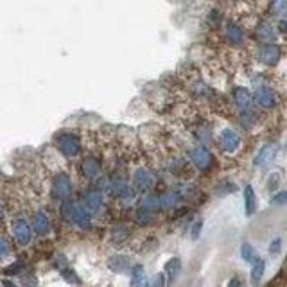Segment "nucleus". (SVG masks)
<instances>
[{"label": "nucleus", "instance_id": "obj_1", "mask_svg": "<svg viewBox=\"0 0 287 287\" xmlns=\"http://www.w3.org/2000/svg\"><path fill=\"white\" fill-rule=\"evenodd\" d=\"M59 216H61L63 221H66L68 225L81 230V232L92 230V213L83 206V203L66 199L59 206Z\"/></svg>", "mask_w": 287, "mask_h": 287}, {"label": "nucleus", "instance_id": "obj_2", "mask_svg": "<svg viewBox=\"0 0 287 287\" xmlns=\"http://www.w3.org/2000/svg\"><path fill=\"white\" fill-rule=\"evenodd\" d=\"M54 144L65 158H78V156L81 155V149H83L81 138L72 131L58 133L54 138Z\"/></svg>", "mask_w": 287, "mask_h": 287}, {"label": "nucleus", "instance_id": "obj_3", "mask_svg": "<svg viewBox=\"0 0 287 287\" xmlns=\"http://www.w3.org/2000/svg\"><path fill=\"white\" fill-rule=\"evenodd\" d=\"M51 194L58 201H66L72 194V180H70V174L66 171H58V173L52 176L51 181Z\"/></svg>", "mask_w": 287, "mask_h": 287}, {"label": "nucleus", "instance_id": "obj_4", "mask_svg": "<svg viewBox=\"0 0 287 287\" xmlns=\"http://www.w3.org/2000/svg\"><path fill=\"white\" fill-rule=\"evenodd\" d=\"M11 233H13V239L16 241V244H20V246H29L31 241H33L34 230L26 218H15L11 221Z\"/></svg>", "mask_w": 287, "mask_h": 287}, {"label": "nucleus", "instance_id": "obj_5", "mask_svg": "<svg viewBox=\"0 0 287 287\" xmlns=\"http://www.w3.org/2000/svg\"><path fill=\"white\" fill-rule=\"evenodd\" d=\"M83 206L92 216H99L104 210V192L101 188H90L83 194Z\"/></svg>", "mask_w": 287, "mask_h": 287}, {"label": "nucleus", "instance_id": "obj_6", "mask_svg": "<svg viewBox=\"0 0 287 287\" xmlns=\"http://www.w3.org/2000/svg\"><path fill=\"white\" fill-rule=\"evenodd\" d=\"M108 192L117 201H129V199H133V187L121 176H115L108 181Z\"/></svg>", "mask_w": 287, "mask_h": 287}, {"label": "nucleus", "instance_id": "obj_7", "mask_svg": "<svg viewBox=\"0 0 287 287\" xmlns=\"http://www.w3.org/2000/svg\"><path fill=\"white\" fill-rule=\"evenodd\" d=\"M79 171H81L83 178H86V180H97L103 173V163L97 156H85L79 163Z\"/></svg>", "mask_w": 287, "mask_h": 287}, {"label": "nucleus", "instance_id": "obj_8", "mask_svg": "<svg viewBox=\"0 0 287 287\" xmlns=\"http://www.w3.org/2000/svg\"><path fill=\"white\" fill-rule=\"evenodd\" d=\"M155 183H156V178L151 171L140 167V169H136L135 173H133V187L138 188V190H144V192L151 190V188L155 187Z\"/></svg>", "mask_w": 287, "mask_h": 287}, {"label": "nucleus", "instance_id": "obj_9", "mask_svg": "<svg viewBox=\"0 0 287 287\" xmlns=\"http://www.w3.org/2000/svg\"><path fill=\"white\" fill-rule=\"evenodd\" d=\"M31 226H33L34 233L40 237H45L51 233V218L47 216V212L45 210H36V212L33 213V218H31Z\"/></svg>", "mask_w": 287, "mask_h": 287}, {"label": "nucleus", "instance_id": "obj_10", "mask_svg": "<svg viewBox=\"0 0 287 287\" xmlns=\"http://www.w3.org/2000/svg\"><path fill=\"white\" fill-rule=\"evenodd\" d=\"M253 101L264 110H269L276 104V93L273 92V88H269L268 85H260L257 90H255Z\"/></svg>", "mask_w": 287, "mask_h": 287}, {"label": "nucleus", "instance_id": "obj_11", "mask_svg": "<svg viewBox=\"0 0 287 287\" xmlns=\"http://www.w3.org/2000/svg\"><path fill=\"white\" fill-rule=\"evenodd\" d=\"M212 153L206 148H194L190 151V162L199 171H208L210 165H212Z\"/></svg>", "mask_w": 287, "mask_h": 287}, {"label": "nucleus", "instance_id": "obj_12", "mask_svg": "<svg viewBox=\"0 0 287 287\" xmlns=\"http://www.w3.org/2000/svg\"><path fill=\"white\" fill-rule=\"evenodd\" d=\"M219 146H221L223 151L235 153L241 146V136L233 129H223L221 135H219Z\"/></svg>", "mask_w": 287, "mask_h": 287}, {"label": "nucleus", "instance_id": "obj_13", "mask_svg": "<svg viewBox=\"0 0 287 287\" xmlns=\"http://www.w3.org/2000/svg\"><path fill=\"white\" fill-rule=\"evenodd\" d=\"M276 153H278V144L271 142V144H266L264 148L257 153L255 156V165L257 167H266L276 158Z\"/></svg>", "mask_w": 287, "mask_h": 287}, {"label": "nucleus", "instance_id": "obj_14", "mask_svg": "<svg viewBox=\"0 0 287 287\" xmlns=\"http://www.w3.org/2000/svg\"><path fill=\"white\" fill-rule=\"evenodd\" d=\"M258 61H262L264 65H276L282 56V51H280L278 45H264V47L258 49Z\"/></svg>", "mask_w": 287, "mask_h": 287}, {"label": "nucleus", "instance_id": "obj_15", "mask_svg": "<svg viewBox=\"0 0 287 287\" xmlns=\"http://www.w3.org/2000/svg\"><path fill=\"white\" fill-rule=\"evenodd\" d=\"M233 101H235L237 108H239L243 113L251 111V106H253V95H251V92L248 88L239 86V88L233 90Z\"/></svg>", "mask_w": 287, "mask_h": 287}, {"label": "nucleus", "instance_id": "obj_16", "mask_svg": "<svg viewBox=\"0 0 287 287\" xmlns=\"http://www.w3.org/2000/svg\"><path fill=\"white\" fill-rule=\"evenodd\" d=\"M225 40L230 45H243L244 43V31L235 22H228L225 26Z\"/></svg>", "mask_w": 287, "mask_h": 287}, {"label": "nucleus", "instance_id": "obj_17", "mask_svg": "<svg viewBox=\"0 0 287 287\" xmlns=\"http://www.w3.org/2000/svg\"><path fill=\"white\" fill-rule=\"evenodd\" d=\"M108 268L113 273H128L133 269V264L124 255H115V257H110V260H108Z\"/></svg>", "mask_w": 287, "mask_h": 287}, {"label": "nucleus", "instance_id": "obj_18", "mask_svg": "<svg viewBox=\"0 0 287 287\" xmlns=\"http://www.w3.org/2000/svg\"><path fill=\"white\" fill-rule=\"evenodd\" d=\"M138 208L155 218V213L162 208V205H160V196H155V194L144 196L142 201H140V205H138Z\"/></svg>", "mask_w": 287, "mask_h": 287}, {"label": "nucleus", "instance_id": "obj_19", "mask_svg": "<svg viewBox=\"0 0 287 287\" xmlns=\"http://www.w3.org/2000/svg\"><path fill=\"white\" fill-rule=\"evenodd\" d=\"M181 273V260L178 257H173L171 260L165 262V268H163V276H165V282L173 283L178 278V275Z\"/></svg>", "mask_w": 287, "mask_h": 287}, {"label": "nucleus", "instance_id": "obj_20", "mask_svg": "<svg viewBox=\"0 0 287 287\" xmlns=\"http://www.w3.org/2000/svg\"><path fill=\"white\" fill-rule=\"evenodd\" d=\"M257 40L258 41H262V43H268V45H271L273 41L276 40V31H275V27L271 26V23H268V22H262V23H258V27H257Z\"/></svg>", "mask_w": 287, "mask_h": 287}, {"label": "nucleus", "instance_id": "obj_21", "mask_svg": "<svg viewBox=\"0 0 287 287\" xmlns=\"http://www.w3.org/2000/svg\"><path fill=\"white\" fill-rule=\"evenodd\" d=\"M110 239H111V243H113V246H122V244H124L126 241L129 239V230H128V226H124V225H115L113 228H111Z\"/></svg>", "mask_w": 287, "mask_h": 287}, {"label": "nucleus", "instance_id": "obj_22", "mask_svg": "<svg viewBox=\"0 0 287 287\" xmlns=\"http://www.w3.org/2000/svg\"><path fill=\"white\" fill-rule=\"evenodd\" d=\"M244 206H246V216H253L257 210V196L251 185L244 187Z\"/></svg>", "mask_w": 287, "mask_h": 287}, {"label": "nucleus", "instance_id": "obj_23", "mask_svg": "<svg viewBox=\"0 0 287 287\" xmlns=\"http://www.w3.org/2000/svg\"><path fill=\"white\" fill-rule=\"evenodd\" d=\"M148 278L142 266H133L131 269V287H148Z\"/></svg>", "mask_w": 287, "mask_h": 287}, {"label": "nucleus", "instance_id": "obj_24", "mask_svg": "<svg viewBox=\"0 0 287 287\" xmlns=\"http://www.w3.org/2000/svg\"><path fill=\"white\" fill-rule=\"evenodd\" d=\"M264 269H266V262L262 260V258H258L253 264V268H251V283H253V285H258V283H260L262 276H264Z\"/></svg>", "mask_w": 287, "mask_h": 287}, {"label": "nucleus", "instance_id": "obj_25", "mask_svg": "<svg viewBox=\"0 0 287 287\" xmlns=\"http://www.w3.org/2000/svg\"><path fill=\"white\" fill-rule=\"evenodd\" d=\"M241 255H243L244 260L250 262V264H255V262L258 260V255H257V251H255V248L248 243H244L243 246H241Z\"/></svg>", "mask_w": 287, "mask_h": 287}, {"label": "nucleus", "instance_id": "obj_26", "mask_svg": "<svg viewBox=\"0 0 287 287\" xmlns=\"http://www.w3.org/2000/svg\"><path fill=\"white\" fill-rule=\"evenodd\" d=\"M269 9H271V13L276 16L287 15V0H276V2H273V4L269 6Z\"/></svg>", "mask_w": 287, "mask_h": 287}, {"label": "nucleus", "instance_id": "obj_27", "mask_svg": "<svg viewBox=\"0 0 287 287\" xmlns=\"http://www.w3.org/2000/svg\"><path fill=\"white\" fill-rule=\"evenodd\" d=\"M9 255H11V243L4 235H0V260H6Z\"/></svg>", "mask_w": 287, "mask_h": 287}, {"label": "nucleus", "instance_id": "obj_28", "mask_svg": "<svg viewBox=\"0 0 287 287\" xmlns=\"http://www.w3.org/2000/svg\"><path fill=\"white\" fill-rule=\"evenodd\" d=\"M201 228H203V221H201V219L194 221V225H192V228H190V239H192V241L198 239L199 233H201Z\"/></svg>", "mask_w": 287, "mask_h": 287}, {"label": "nucleus", "instance_id": "obj_29", "mask_svg": "<svg viewBox=\"0 0 287 287\" xmlns=\"http://www.w3.org/2000/svg\"><path fill=\"white\" fill-rule=\"evenodd\" d=\"M271 203L273 205H285L287 203V190H282V192H278V194L273 196Z\"/></svg>", "mask_w": 287, "mask_h": 287}, {"label": "nucleus", "instance_id": "obj_30", "mask_svg": "<svg viewBox=\"0 0 287 287\" xmlns=\"http://www.w3.org/2000/svg\"><path fill=\"white\" fill-rule=\"evenodd\" d=\"M163 285H165V276H163L162 273H160V275H156L155 278L148 283V287H163Z\"/></svg>", "mask_w": 287, "mask_h": 287}, {"label": "nucleus", "instance_id": "obj_31", "mask_svg": "<svg viewBox=\"0 0 287 287\" xmlns=\"http://www.w3.org/2000/svg\"><path fill=\"white\" fill-rule=\"evenodd\" d=\"M61 275H63V278L68 280V282H74V283L79 282V278L76 276V273L72 271V269H61Z\"/></svg>", "mask_w": 287, "mask_h": 287}, {"label": "nucleus", "instance_id": "obj_32", "mask_svg": "<svg viewBox=\"0 0 287 287\" xmlns=\"http://www.w3.org/2000/svg\"><path fill=\"white\" fill-rule=\"evenodd\" d=\"M280 244H282V241L280 239H275L271 243V246H269V251H271V253H276V251L280 250Z\"/></svg>", "mask_w": 287, "mask_h": 287}, {"label": "nucleus", "instance_id": "obj_33", "mask_svg": "<svg viewBox=\"0 0 287 287\" xmlns=\"http://www.w3.org/2000/svg\"><path fill=\"white\" fill-rule=\"evenodd\" d=\"M2 287H18V283L13 282V280H9V278H4L2 280Z\"/></svg>", "mask_w": 287, "mask_h": 287}, {"label": "nucleus", "instance_id": "obj_34", "mask_svg": "<svg viewBox=\"0 0 287 287\" xmlns=\"http://www.w3.org/2000/svg\"><path fill=\"white\" fill-rule=\"evenodd\" d=\"M228 287H241V278H237V276H233V278L230 280Z\"/></svg>", "mask_w": 287, "mask_h": 287}, {"label": "nucleus", "instance_id": "obj_35", "mask_svg": "<svg viewBox=\"0 0 287 287\" xmlns=\"http://www.w3.org/2000/svg\"><path fill=\"white\" fill-rule=\"evenodd\" d=\"M278 29L282 31V33H287V20H282V22L278 23Z\"/></svg>", "mask_w": 287, "mask_h": 287}, {"label": "nucleus", "instance_id": "obj_36", "mask_svg": "<svg viewBox=\"0 0 287 287\" xmlns=\"http://www.w3.org/2000/svg\"><path fill=\"white\" fill-rule=\"evenodd\" d=\"M4 213H6V208H4V205H2V203H0V219L4 218Z\"/></svg>", "mask_w": 287, "mask_h": 287}]
</instances>
